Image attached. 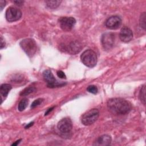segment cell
<instances>
[{
  "label": "cell",
  "instance_id": "cell-1",
  "mask_svg": "<svg viewBox=\"0 0 146 146\" xmlns=\"http://www.w3.org/2000/svg\"><path fill=\"white\" fill-rule=\"evenodd\" d=\"M109 111L115 115H125L131 110V104L126 100L115 98L109 99L107 102Z\"/></svg>",
  "mask_w": 146,
  "mask_h": 146
},
{
  "label": "cell",
  "instance_id": "cell-2",
  "mask_svg": "<svg viewBox=\"0 0 146 146\" xmlns=\"http://www.w3.org/2000/svg\"><path fill=\"white\" fill-rule=\"evenodd\" d=\"M82 62L88 67H94L96 66L98 58L96 53L91 50L84 51L80 55Z\"/></svg>",
  "mask_w": 146,
  "mask_h": 146
},
{
  "label": "cell",
  "instance_id": "cell-3",
  "mask_svg": "<svg viewBox=\"0 0 146 146\" xmlns=\"http://www.w3.org/2000/svg\"><path fill=\"white\" fill-rule=\"evenodd\" d=\"M19 44L22 50L29 57H32L36 51V44L33 39L26 38L23 39L21 41Z\"/></svg>",
  "mask_w": 146,
  "mask_h": 146
},
{
  "label": "cell",
  "instance_id": "cell-4",
  "mask_svg": "<svg viewBox=\"0 0 146 146\" xmlns=\"http://www.w3.org/2000/svg\"><path fill=\"white\" fill-rule=\"evenodd\" d=\"M99 111L96 108H92L85 112L82 116L81 121L84 125H90L98 119Z\"/></svg>",
  "mask_w": 146,
  "mask_h": 146
},
{
  "label": "cell",
  "instance_id": "cell-5",
  "mask_svg": "<svg viewBox=\"0 0 146 146\" xmlns=\"http://www.w3.org/2000/svg\"><path fill=\"white\" fill-rule=\"evenodd\" d=\"M115 39L113 33L110 32L104 33L101 38V42L103 48L106 50H110L114 45Z\"/></svg>",
  "mask_w": 146,
  "mask_h": 146
},
{
  "label": "cell",
  "instance_id": "cell-6",
  "mask_svg": "<svg viewBox=\"0 0 146 146\" xmlns=\"http://www.w3.org/2000/svg\"><path fill=\"white\" fill-rule=\"evenodd\" d=\"M6 19L8 22H12L19 20L22 17L21 11L15 7H9L5 13Z\"/></svg>",
  "mask_w": 146,
  "mask_h": 146
},
{
  "label": "cell",
  "instance_id": "cell-7",
  "mask_svg": "<svg viewBox=\"0 0 146 146\" xmlns=\"http://www.w3.org/2000/svg\"><path fill=\"white\" fill-rule=\"evenodd\" d=\"M43 77L44 80L47 83V86L50 88L59 87L64 85L63 83H59L54 76L51 71L49 70H46L43 72Z\"/></svg>",
  "mask_w": 146,
  "mask_h": 146
},
{
  "label": "cell",
  "instance_id": "cell-8",
  "mask_svg": "<svg viewBox=\"0 0 146 146\" xmlns=\"http://www.w3.org/2000/svg\"><path fill=\"white\" fill-rule=\"evenodd\" d=\"M57 127L60 132L68 133L71 131L72 128V121L68 117H64L58 122Z\"/></svg>",
  "mask_w": 146,
  "mask_h": 146
},
{
  "label": "cell",
  "instance_id": "cell-9",
  "mask_svg": "<svg viewBox=\"0 0 146 146\" xmlns=\"http://www.w3.org/2000/svg\"><path fill=\"white\" fill-rule=\"evenodd\" d=\"M61 29L66 31H70L76 23V20L73 17H62L59 19Z\"/></svg>",
  "mask_w": 146,
  "mask_h": 146
},
{
  "label": "cell",
  "instance_id": "cell-10",
  "mask_svg": "<svg viewBox=\"0 0 146 146\" xmlns=\"http://www.w3.org/2000/svg\"><path fill=\"white\" fill-rule=\"evenodd\" d=\"M106 26L112 30H116L121 25V18L116 15L112 16L108 18L106 22H105Z\"/></svg>",
  "mask_w": 146,
  "mask_h": 146
},
{
  "label": "cell",
  "instance_id": "cell-11",
  "mask_svg": "<svg viewBox=\"0 0 146 146\" xmlns=\"http://www.w3.org/2000/svg\"><path fill=\"white\" fill-rule=\"evenodd\" d=\"M119 38L122 42L128 43L132 39L133 33L129 28L124 26L120 30L119 33Z\"/></svg>",
  "mask_w": 146,
  "mask_h": 146
},
{
  "label": "cell",
  "instance_id": "cell-12",
  "mask_svg": "<svg viewBox=\"0 0 146 146\" xmlns=\"http://www.w3.org/2000/svg\"><path fill=\"white\" fill-rule=\"evenodd\" d=\"M66 50L71 54H76L78 53L82 48V46L80 42L77 40L72 41L66 46Z\"/></svg>",
  "mask_w": 146,
  "mask_h": 146
},
{
  "label": "cell",
  "instance_id": "cell-13",
  "mask_svg": "<svg viewBox=\"0 0 146 146\" xmlns=\"http://www.w3.org/2000/svg\"><path fill=\"white\" fill-rule=\"evenodd\" d=\"M112 139L110 136L108 135H103L99 137L94 144V145H103L106 146L110 145Z\"/></svg>",
  "mask_w": 146,
  "mask_h": 146
},
{
  "label": "cell",
  "instance_id": "cell-14",
  "mask_svg": "<svg viewBox=\"0 0 146 146\" xmlns=\"http://www.w3.org/2000/svg\"><path fill=\"white\" fill-rule=\"evenodd\" d=\"M11 86L9 84H3L0 87V93H1V99H2L3 97L4 98H6L9 91L11 89Z\"/></svg>",
  "mask_w": 146,
  "mask_h": 146
},
{
  "label": "cell",
  "instance_id": "cell-15",
  "mask_svg": "<svg viewBox=\"0 0 146 146\" xmlns=\"http://www.w3.org/2000/svg\"><path fill=\"white\" fill-rule=\"evenodd\" d=\"M62 2L61 1H55V0H49V1H46L45 3H46V5L47 7L51 9H55L58 7L60 3Z\"/></svg>",
  "mask_w": 146,
  "mask_h": 146
},
{
  "label": "cell",
  "instance_id": "cell-16",
  "mask_svg": "<svg viewBox=\"0 0 146 146\" xmlns=\"http://www.w3.org/2000/svg\"><path fill=\"white\" fill-rule=\"evenodd\" d=\"M28 103H29L28 99H27L26 98L22 99L18 104V110L19 111H23L27 107Z\"/></svg>",
  "mask_w": 146,
  "mask_h": 146
},
{
  "label": "cell",
  "instance_id": "cell-17",
  "mask_svg": "<svg viewBox=\"0 0 146 146\" xmlns=\"http://www.w3.org/2000/svg\"><path fill=\"white\" fill-rule=\"evenodd\" d=\"M35 90H36L35 87H34L33 86H29V87L25 88L20 93V95L21 96H27V95L33 93V92H34L35 91Z\"/></svg>",
  "mask_w": 146,
  "mask_h": 146
},
{
  "label": "cell",
  "instance_id": "cell-18",
  "mask_svg": "<svg viewBox=\"0 0 146 146\" xmlns=\"http://www.w3.org/2000/svg\"><path fill=\"white\" fill-rule=\"evenodd\" d=\"M140 101L143 103L144 105L145 104V86L144 85L142 86L139 95Z\"/></svg>",
  "mask_w": 146,
  "mask_h": 146
},
{
  "label": "cell",
  "instance_id": "cell-19",
  "mask_svg": "<svg viewBox=\"0 0 146 146\" xmlns=\"http://www.w3.org/2000/svg\"><path fill=\"white\" fill-rule=\"evenodd\" d=\"M145 18H146V15H145V13H143L141 14L140 15V20H139V24L140 26L144 29H145Z\"/></svg>",
  "mask_w": 146,
  "mask_h": 146
},
{
  "label": "cell",
  "instance_id": "cell-20",
  "mask_svg": "<svg viewBox=\"0 0 146 146\" xmlns=\"http://www.w3.org/2000/svg\"><path fill=\"white\" fill-rule=\"evenodd\" d=\"M87 90L90 92V93H92L93 94H97L98 91V88L94 86V85H91V86H89L87 88Z\"/></svg>",
  "mask_w": 146,
  "mask_h": 146
},
{
  "label": "cell",
  "instance_id": "cell-21",
  "mask_svg": "<svg viewBox=\"0 0 146 146\" xmlns=\"http://www.w3.org/2000/svg\"><path fill=\"white\" fill-rule=\"evenodd\" d=\"M43 101V99H41V98H39V99H37L36 100H35L31 104V108H34L37 106H38L39 105H40Z\"/></svg>",
  "mask_w": 146,
  "mask_h": 146
},
{
  "label": "cell",
  "instance_id": "cell-22",
  "mask_svg": "<svg viewBox=\"0 0 146 146\" xmlns=\"http://www.w3.org/2000/svg\"><path fill=\"white\" fill-rule=\"evenodd\" d=\"M57 75L59 78H60L61 79H66V76L65 74L62 71H58L57 72Z\"/></svg>",
  "mask_w": 146,
  "mask_h": 146
},
{
  "label": "cell",
  "instance_id": "cell-23",
  "mask_svg": "<svg viewBox=\"0 0 146 146\" xmlns=\"http://www.w3.org/2000/svg\"><path fill=\"white\" fill-rule=\"evenodd\" d=\"M6 5V2L5 1L3 0H1L0 1V6H1V10H2L3 7L5 6Z\"/></svg>",
  "mask_w": 146,
  "mask_h": 146
},
{
  "label": "cell",
  "instance_id": "cell-24",
  "mask_svg": "<svg viewBox=\"0 0 146 146\" xmlns=\"http://www.w3.org/2000/svg\"><path fill=\"white\" fill-rule=\"evenodd\" d=\"M54 108V107H51V108H48L47 111H46V112H45V113H44V115L46 116V115H48L51 111H52V110Z\"/></svg>",
  "mask_w": 146,
  "mask_h": 146
},
{
  "label": "cell",
  "instance_id": "cell-25",
  "mask_svg": "<svg viewBox=\"0 0 146 146\" xmlns=\"http://www.w3.org/2000/svg\"><path fill=\"white\" fill-rule=\"evenodd\" d=\"M1 48H3V47H5V42L4 41L3 37L1 36Z\"/></svg>",
  "mask_w": 146,
  "mask_h": 146
},
{
  "label": "cell",
  "instance_id": "cell-26",
  "mask_svg": "<svg viewBox=\"0 0 146 146\" xmlns=\"http://www.w3.org/2000/svg\"><path fill=\"white\" fill-rule=\"evenodd\" d=\"M14 3H15V4H17V5H19V6H21L23 3V1H14Z\"/></svg>",
  "mask_w": 146,
  "mask_h": 146
},
{
  "label": "cell",
  "instance_id": "cell-27",
  "mask_svg": "<svg viewBox=\"0 0 146 146\" xmlns=\"http://www.w3.org/2000/svg\"><path fill=\"white\" fill-rule=\"evenodd\" d=\"M33 124H34V122H33H33H30V123H29V124L25 127V128H26V129L29 128V127H30L31 126H32Z\"/></svg>",
  "mask_w": 146,
  "mask_h": 146
},
{
  "label": "cell",
  "instance_id": "cell-28",
  "mask_svg": "<svg viewBox=\"0 0 146 146\" xmlns=\"http://www.w3.org/2000/svg\"><path fill=\"white\" fill-rule=\"evenodd\" d=\"M21 139H19V140H18L16 141L15 143H13V144H11V145H18V144L21 142Z\"/></svg>",
  "mask_w": 146,
  "mask_h": 146
}]
</instances>
